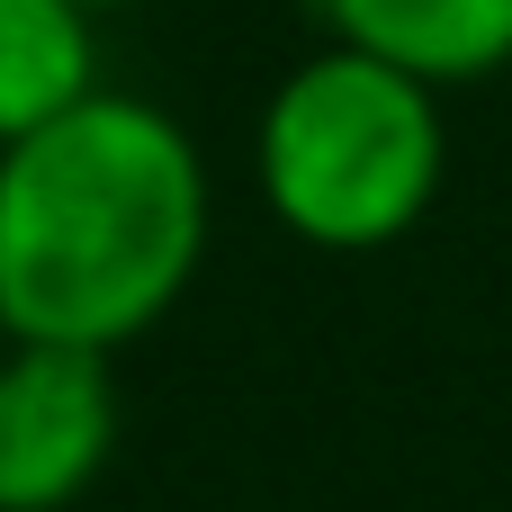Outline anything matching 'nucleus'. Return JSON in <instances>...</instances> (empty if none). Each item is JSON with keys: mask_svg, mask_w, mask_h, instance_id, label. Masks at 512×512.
I'll return each instance as SVG.
<instances>
[{"mask_svg": "<svg viewBox=\"0 0 512 512\" xmlns=\"http://www.w3.org/2000/svg\"><path fill=\"white\" fill-rule=\"evenodd\" d=\"M216 180L189 117L144 90H90L0 144V324L54 351H135L198 288Z\"/></svg>", "mask_w": 512, "mask_h": 512, "instance_id": "obj_1", "label": "nucleus"}, {"mask_svg": "<svg viewBox=\"0 0 512 512\" xmlns=\"http://www.w3.org/2000/svg\"><path fill=\"white\" fill-rule=\"evenodd\" d=\"M450 189V90L387 54L315 36L252 108V198L261 216L333 261L396 252L432 225Z\"/></svg>", "mask_w": 512, "mask_h": 512, "instance_id": "obj_2", "label": "nucleus"}, {"mask_svg": "<svg viewBox=\"0 0 512 512\" xmlns=\"http://www.w3.org/2000/svg\"><path fill=\"white\" fill-rule=\"evenodd\" d=\"M117 360L9 342L0 351V512H72L117 459Z\"/></svg>", "mask_w": 512, "mask_h": 512, "instance_id": "obj_3", "label": "nucleus"}, {"mask_svg": "<svg viewBox=\"0 0 512 512\" xmlns=\"http://www.w3.org/2000/svg\"><path fill=\"white\" fill-rule=\"evenodd\" d=\"M315 27L405 63L432 90L504 81L512 63V0H315Z\"/></svg>", "mask_w": 512, "mask_h": 512, "instance_id": "obj_4", "label": "nucleus"}, {"mask_svg": "<svg viewBox=\"0 0 512 512\" xmlns=\"http://www.w3.org/2000/svg\"><path fill=\"white\" fill-rule=\"evenodd\" d=\"M90 90H108L99 18L81 0H0V144L54 126Z\"/></svg>", "mask_w": 512, "mask_h": 512, "instance_id": "obj_5", "label": "nucleus"}, {"mask_svg": "<svg viewBox=\"0 0 512 512\" xmlns=\"http://www.w3.org/2000/svg\"><path fill=\"white\" fill-rule=\"evenodd\" d=\"M90 18H117V9H144V0H81Z\"/></svg>", "mask_w": 512, "mask_h": 512, "instance_id": "obj_6", "label": "nucleus"}, {"mask_svg": "<svg viewBox=\"0 0 512 512\" xmlns=\"http://www.w3.org/2000/svg\"><path fill=\"white\" fill-rule=\"evenodd\" d=\"M0 351H9V324H0Z\"/></svg>", "mask_w": 512, "mask_h": 512, "instance_id": "obj_7", "label": "nucleus"}, {"mask_svg": "<svg viewBox=\"0 0 512 512\" xmlns=\"http://www.w3.org/2000/svg\"><path fill=\"white\" fill-rule=\"evenodd\" d=\"M504 90H512V63H504Z\"/></svg>", "mask_w": 512, "mask_h": 512, "instance_id": "obj_8", "label": "nucleus"}]
</instances>
